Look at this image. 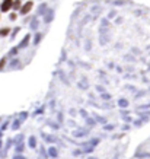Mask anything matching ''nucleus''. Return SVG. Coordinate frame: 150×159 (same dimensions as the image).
<instances>
[{
	"label": "nucleus",
	"instance_id": "nucleus-4",
	"mask_svg": "<svg viewBox=\"0 0 150 159\" xmlns=\"http://www.w3.org/2000/svg\"><path fill=\"white\" fill-rule=\"evenodd\" d=\"M7 34H9V29H7V28H5V29L0 31V35H7Z\"/></svg>",
	"mask_w": 150,
	"mask_h": 159
},
{
	"label": "nucleus",
	"instance_id": "nucleus-3",
	"mask_svg": "<svg viewBox=\"0 0 150 159\" xmlns=\"http://www.w3.org/2000/svg\"><path fill=\"white\" fill-rule=\"evenodd\" d=\"M12 7H13V9H19V7H20V0H16V2H13Z\"/></svg>",
	"mask_w": 150,
	"mask_h": 159
},
{
	"label": "nucleus",
	"instance_id": "nucleus-1",
	"mask_svg": "<svg viewBox=\"0 0 150 159\" xmlns=\"http://www.w3.org/2000/svg\"><path fill=\"white\" fill-rule=\"evenodd\" d=\"M12 5H13L12 0H3V3H2V12H7L12 7Z\"/></svg>",
	"mask_w": 150,
	"mask_h": 159
},
{
	"label": "nucleus",
	"instance_id": "nucleus-2",
	"mask_svg": "<svg viewBox=\"0 0 150 159\" xmlns=\"http://www.w3.org/2000/svg\"><path fill=\"white\" fill-rule=\"evenodd\" d=\"M32 2H26L25 3V6L22 7V13H28V12H29V10H31V9H32Z\"/></svg>",
	"mask_w": 150,
	"mask_h": 159
}]
</instances>
